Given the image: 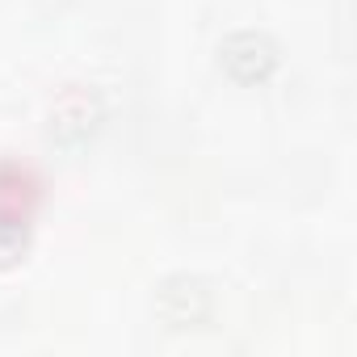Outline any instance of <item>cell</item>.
I'll return each mask as SVG.
<instances>
[{
  "mask_svg": "<svg viewBox=\"0 0 357 357\" xmlns=\"http://www.w3.org/2000/svg\"><path fill=\"white\" fill-rule=\"evenodd\" d=\"M151 311L168 332H190V328H202L215 315V290L198 273H172L155 286Z\"/></svg>",
  "mask_w": 357,
  "mask_h": 357,
  "instance_id": "1",
  "label": "cell"
},
{
  "mask_svg": "<svg viewBox=\"0 0 357 357\" xmlns=\"http://www.w3.org/2000/svg\"><path fill=\"white\" fill-rule=\"evenodd\" d=\"M219 68L236 84H261L278 72V43L265 30H236L219 43Z\"/></svg>",
  "mask_w": 357,
  "mask_h": 357,
  "instance_id": "2",
  "label": "cell"
},
{
  "mask_svg": "<svg viewBox=\"0 0 357 357\" xmlns=\"http://www.w3.org/2000/svg\"><path fill=\"white\" fill-rule=\"evenodd\" d=\"M93 122H97L93 101H89V97H68V101H59L55 114H51V139H59V143L72 147V143L89 139Z\"/></svg>",
  "mask_w": 357,
  "mask_h": 357,
  "instance_id": "3",
  "label": "cell"
},
{
  "mask_svg": "<svg viewBox=\"0 0 357 357\" xmlns=\"http://www.w3.org/2000/svg\"><path fill=\"white\" fill-rule=\"evenodd\" d=\"M34 198V181L22 164L0 160V219H26Z\"/></svg>",
  "mask_w": 357,
  "mask_h": 357,
  "instance_id": "4",
  "label": "cell"
}]
</instances>
